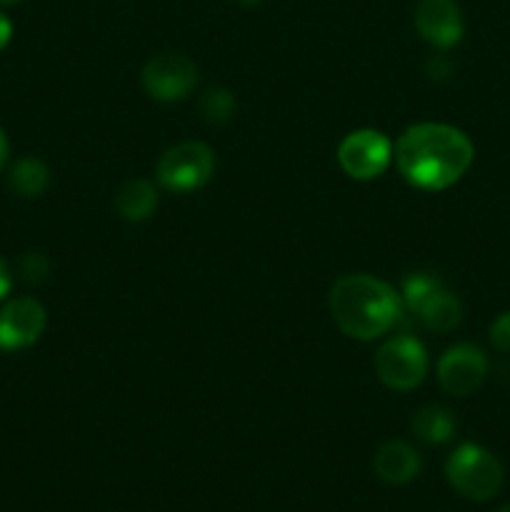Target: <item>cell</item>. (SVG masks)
Listing matches in <instances>:
<instances>
[{"label": "cell", "mask_w": 510, "mask_h": 512, "mask_svg": "<svg viewBox=\"0 0 510 512\" xmlns=\"http://www.w3.org/2000/svg\"><path fill=\"white\" fill-rule=\"evenodd\" d=\"M10 38H13V23L0 13V50L10 43Z\"/></svg>", "instance_id": "cell-22"}, {"label": "cell", "mask_w": 510, "mask_h": 512, "mask_svg": "<svg viewBox=\"0 0 510 512\" xmlns=\"http://www.w3.org/2000/svg\"><path fill=\"white\" fill-rule=\"evenodd\" d=\"M413 20L420 38L433 48L448 50L463 40V10L455 0H418Z\"/></svg>", "instance_id": "cell-9"}, {"label": "cell", "mask_w": 510, "mask_h": 512, "mask_svg": "<svg viewBox=\"0 0 510 512\" xmlns=\"http://www.w3.org/2000/svg\"><path fill=\"white\" fill-rule=\"evenodd\" d=\"M373 468L383 483L405 485L418 478L423 463L413 445L403 443V440H390V443L380 445V450L375 453Z\"/></svg>", "instance_id": "cell-11"}, {"label": "cell", "mask_w": 510, "mask_h": 512, "mask_svg": "<svg viewBox=\"0 0 510 512\" xmlns=\"http://www.w3.org/2000/svg\"><path fill=\"white\" fill-rule=\"evenodd\" d=\"M473 143L445 123L410 125L395 143V165L413 188L445 190L473 165Z\"/></svg>", "instance_id": "cell-1"}, {"label": "cell", "mask_w": 510, "mask_h": 512, "mask_svg": "<svg viewBox=\"0 0 510 512\" xmlns=\"http://www.w3.org/2000/svg\"><path fill=\"white\" fill-rule=\"evenodd\" d=\"M48 325V313L33 298H15L0 310V350H23L38 343Z\"/></svg>", "instance_id": "cell-10"}, {"label": "cell", "mask_w": 510, "mask_h": 512, "mask_svg": "<svg viewBox=\"0 0 510 512\" xmlns=\"http://www.w3.org/2000/svg\"><path fill=\"white\" fill-rule=\"evenodd\" d=\"M490 343L500 350V353L510 355V310L500 313L490 325Z\"/></svg>", "instance_id": "cell-19"}, {"label": "cell", "mask_w": 510, "mask_h": 512, "mask_svg": "<svg viewBox=\"0 0 510 512\" xmlns=\"http://www.w3.org/2000/svg\"><path fill=\"white\" fill-rule=\"evenodd\" d=\"M410 428H413L415 438L423 440V443L443 445L455 435L458 420H455V415L450 413L448 408H443V405H425V408H420L418 413H415Z\"/></svg>", "instance_id": "cell-14"}, {"label": "cell", "mask_w": 510, "mask_h": 512, "mask_svg": "<svg viewBox=\"0 0 510 512\" xmlns=\"http://www.w3.org/2000/svg\"><path fill=\"white\" fill-rule=\"evenodd\" d=\"M498 512H510V503H508V505H503V508H500Z\"/></svg>", "instance_id": "cell-26"}, {"label": "cell", "mask_w": 510, "mask_h": 512, "mask_svg": "<svg viewBox=\"0 0 510 512\" xmlns=\"http://www.w3.org/2000/svg\"><path fill=\"white\" fill-rule=\"evenodd\" d=\"M393 160V143L380 130H353L338 145V163L353 180H373L385 173Z\"/></svg>", "instance_id": "cell-7"}, {"label": "cell", "mask_w": 510, "mask_h": 512, "mask_svg": "<svg viewBox=\"0 0 510 512\" xmlns=\"http://www.w3.org/2000/svg\"><path fill=\"white\" fill-rule=\"evenodd\" d=\"M145 93L160 103H178L185 100L198 85V65L180 53H160L145 63L143 73Z\"/></svg>", "instance_id": "cell-6"}, {"label": "cell", "mask_w": 510, "mask_h": 512, "mask_svg": "<svg viewBox=\"0 0 510 512\" xmlns=\"http://www.w3.org/2000/svg\"><path fill=\"white\" fill-rule=\"evenodd\" d=\"M115 213L128 223H143L158 208V190L150 180L130 178L115 190Z\"/></svg>", "instance_id": "cell-12"}, {"label": "cell", "mask_w": 510, "mask_h": 512, "mask_svg": "<svg viewBox=\"0 0 510 512\" xmlns=\"http://www.w3.org/2000/svg\"><path fill=\"white\" fill-rule=\"evenodd\" d=\"M200 115L205 123L223 125L235 115V95L225 88H210L200 98Z\"/></svg>", "instance_id": "cell-17"}, {"label": "cell", "mask_w": 510, "mask_h": 512, "mask_svg": "<svg viewBox=\"0 0 510 512\" xmlns=\"http://www.w3.org/2000/svg\"><path fill=\"white\" fill-rule=\"evenodd\" d=\"M445 475L463 498L475 500V503L495 498L505 478L500 460L475 443H465L453 450L445 463Z\"/></svg>", "instance_id": "cell-3"}, {"label": "cell", "mask_w": 510, "mask_h": 512, "mask_svg": "<svg viewBox=\"0 0 510 512\" xmlns=\"http://www.w3.org/2000/svg\"><path fill=\"white\" fill-rule=\"evenodd\" d=\"M15 3H20V0H0V5H15Z\"/></svg>", "instance_id": "cell-25"}, {"label": "cell", "mask_w": 510, "mask_h": 512, "mask_svg": "<svg viewBox=\"0 0 510 512\" xmlns=\"http://www.w3.org/2000/svg\"><path fill=\"white\" fill-rule=\"evenodd\" d=\"M440 288H445V285L440 283V278H435V275L410 273L403 278V293H400V300H403V303L408 305L410 313L415 315L423 308L425 300L433 298Z\"/></svg>", "instance_id": "cell-16"}, {"label": "cell", "mask_w": 510, "mask_h": 512, "mask_svg": "<svg viewBox=\"0 0 510 512\" xmlns=\"http://www.w3.org/2000/svg\"><path fill=\"white\" fill-rule=\"evenodd\" d=\"M375 375L380 383L398 393L418 388L428 375V353L413 335H395L375 353Z\"/></svg>", "instance_id": "cell-5"}, {"label": "cell", "mask_w": 510, "mask_h": 512, "mask_svg": "<svg viewBox=\"0 0 510 512\" xmlns=\"http://www.w3.org/2000/svg\"><path fill=\"white\" fill-rule=\"evenodd\" d=\"M10 188L20 195V198H38L48 190L50 185V170L43 160L38 158H20L18 163L10 168Z\"/></svg>", "instance_id": "cell-15"}, {"label": "cell", "mask_w": 510, "mask_h": 512, "mask_svg": "<svg viewBox=\"0 0 510 512\" xmlns=\"http://www.w3.org/2000/svg\"><path fill=\"white\" fill-rule=\"evenodd\" d=\"M10 285H13L10 270H8V265H5V260H0V300L10 293Z\"/></svg>", "instance_id": "cell-21"}, {"label": "cell", "mask_w": 510, "mask_h": 512, "mask_svg": "<svg viewBox=\"0 0 510 512\" xmlns=\"http://www.w3.org/2000/svg\"><path fill=\"white\" fill-rule=\"evenodd\" d=\"M330 315L343 335L353 340H375L400 320L403 300L385 280L368 273H350L330 288Z\"/></svg>", "instance_id": "cell-2"}, {"label": "cell", "mask_w": 510, "mask_h": 512, "mask_svg": "<svg viewBox=\"0 0 510 512\" xmlns=\"http://www.w3.org/2000/svg\"><path fill=\"white\" fill-rule=\"evenodd\" d=\"M18 270L20 278H23L25 283L38 285L50 275V260L45 258L43 253H25L23 258H20Z\"/></svg>", "instance_id": "cell-18"}, {"label": "cell", "mask_w": 510, "mask_h": 512, "mask_svg": "<svg viewBox=\"0 0 510 512\" xmlns=\"http://www.w3.org/2000/svg\"><path fill=\"white\" fill-rule=\"evenodd\" d=\"M428 73H430V78H445V75H450V63L445 58L430 60Z\"/></svg>", "instance_id": "cell-20"}, {"label": "cell", "mask_w": 510, "mask_h": 512, "mask_svg": "<svg viewBox=\"0 0 510 512\" xmlns=\"http://www.w3.org/2000/svg\"><path fill=\"white\" fill-rule=\"evenodd\" d=\"M215 173V153L200 140H185L160 155L155 178L170 193H193L210 183Z\"/></svg>", "instance_id": "cell-4"}, {"label": "cell", "mask_w": 510, "mask_h": 512, "mask_svg": "<svg viewBox=\"0 0 510 512\" xmlns=\"http://www.w3.org/2000/svg\"><path fill=\"white\" fill-rule=\"evenodd\" d=\"M415 315H418V320L425 325V328L443 335L460 325V320H463V303H460V298L455 293L440 288L433 298L425 300L423 308H420Z\"/></svg>", "instance_id": "cell-13"}, {"label": "cell", "mask_w": 510, "mask_h": 512, "mask_svg": "<svg viewBox=\"0 0 510 512\" xmlns=\"http://www.w3.org/2000/svg\"><path fill=\"white\" fill-rule=\"evenodd\" d=\"M5 160H8V138H5V133L0 130V170H3Z\"/></svg>", "instance_id": "cell-23"}, {"label": "cell", "mask_w": 510, "mask_h": 512, "mask_svg": "<svg viewBox=\"0 0 510 512\" xmlns=\"http://www.w3.org/2000/svg\"><path fill=\"white\" fill-rule=\"evenodd\" d=\"M488 375V358L478 345L458 343L445 350L438 360V380L440 388L455 398H468Z\"/></svg>", "instance_id": "cell-8"}, {"label": "cell", "mask_w": 510, "mask_h": 512, "mask_svg": "<svg viewBox=\"0 0 510 512\" xmlns=\"http://www.w3.org/2000/svg\"><path fill=\"white\" fill-rule=\"evenodd\" d=\"M233 3L243 5V8H253V5H258V3H260V0H233Z\"/></svg>", "instance_id": "cell-24"}]
</instances>
